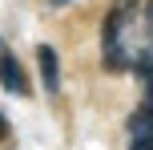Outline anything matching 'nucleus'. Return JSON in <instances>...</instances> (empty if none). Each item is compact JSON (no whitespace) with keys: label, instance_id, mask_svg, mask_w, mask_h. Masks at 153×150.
<instances>
[{"label":"nucleus","instance_id":"obj_1","mask_svg":"<svg viewBox=\"0 0 153 150\" xmlns=\"http://www.w3.org/2000/svg\"><path fill=\"white\" fill-rule=\"evenodd\" d=\"M101 57L113 73H149L153 69V0H125L101 24Z\"/></svg>","mask_w":153,"mask_h":150},{"label":"nucleus","instance_id":"obj_2","mask_svg":"<svg viewBox=\"0 0 153 150\" xmlns=\"http://www.w3.org/2000/svg\"><path fill=\"white\" fill-rule=\"evenodd\" d=\"M129 150H153V106H141L129 122Z\"/></svg>","mask_w":153,"mask_h":150},{"label":"nucleus","instance_id":"obj_3","mask_svg":"<svg viewBox=\"0 0 153 150\" xmlns=\"http://www.w3.org/2000/svg\"><path fill=\"white\" fill-rule=\"evenodd\" d=\"M36 57H40V77H45V89H48V93H56V89H61V61H56V49H53V45H40Z\"/></svg>","mask_w":153,"mask_h":150},{"label":"nucleus","instance_id":"obj_4","mask_svg":"<svg viewBox=\"0 0 153 150\" xmlns=\"http://www.w3.org/2000/svg\"><path fill=\"white\" fill-rule=\"evenodd\" d=\"M4 89L8 93H28V81H24L20 65H16V57L4 49Z\"/></svg>","mask_w":153,"mask_h":150},{"label":"nucleus","instance_id":"obj_5","mask_svg":"<svg viewBox=\"0 0 153 150\" xmlns=\"http://www.w3.org/2000/svg\"><path fill=\"white\" fill-rule=\"evenodd\" d=\"M141 85H145V106H153V69L141 73Z\"/></svg>","mask_w":153,"mask_h":150},{"label":"nucleus","instance_id":"obj_6","mask_svg":"<svg viewBox=\"0 0 153 150\" xmlns=\"http://www.w3.org/2000/svg\"><path fill=\"white\" fill-rule=\"evenodd\" d=\"M53 4H69V0H53Z\"/></svg>","mask_w":153,"mask_h":150}]
</instances>
